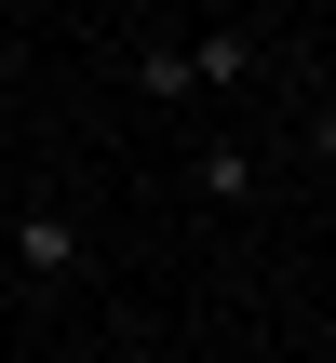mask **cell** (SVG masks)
I'll use <instances>...</instances> for the list:
<instances>
[{
  "label": "cell",
  "mask_w": 336,
  "mask_h": 363,
  "mask_svg": "<svg viewBox=\"0 0 336 363\" xmlns=\"http://www.w3.org/2000/svg\"><path fill=\"white\" fill-rule=\"evenodd\" d=\"M81 256H94V242H81L67 202H27V216H13V269H27V283H81Z\"/></svg>",
  "instance_id": "6da1fadb"
},
{
  "label": "cell",
  "mask_w": 336,
  "mask_h": 363,
  "mask_svg": "<svg viewBox=\"0 0 336 363\" xmlns=\"http://www.w3.org/2000/svg\"><path fill=\"white\" fill-rule=\"evenodd\" d=\"M189 175H202V202H256V189H269V175H256V148H242V135H215V148H202V162H189Z\"/></svg>",
  "instance_id": "7a4b0ae2"
},
{
  "label": "cell",
  "mask_w": 336,
  "mask_h": 363,
  "mask_svg": "<svg viewBox=\"0 0 336 363\" xmlns=\"http://www.w3.org/2000/svg\"><path fill=\"white\" fill-rule=\"evenodd\" d=\"M189 81H215V94H229V81H256V40H242V27H215V40H189Z\"/></svg>",
  "instance_id": "3957f363"
},
{
  "label": "cell",
  "mask_w": 336,
  "mask_h": 363,
  "mask_svg": "<svg viewBox=\"0 0 336 363\" xmlns=\"http://www.w3.org/2000/svg\"><path fill=\"white\" fill-rule=\"evenodd\" d=\"M135 94H162V108L202 94V81H189V40H148V54H135Z\"/></svg>",
  "instance_id": "277c9868"
},
{
  "label": "cell",
  "mask_w": 336,
  "mask_h": 363,
  "mask_svg": "<svg viewBox=\"0 0 336 363\" xmlns=\"http://www.w3.org/2000/svg\"><path fill=\"white\" fill-rule=\"evenodd\" d=\"M310 162H336V108H310Z\"/></svg>",
  "instance_id": "5b68a950"
}]
</instances>
